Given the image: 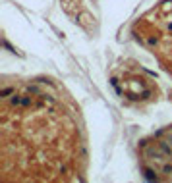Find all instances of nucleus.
Returning <instances> with one entry per match:
<instances>
[{"instance_id":"1","label":"nucleus","mask_w":172,"mask_h":183,"mask_svg":"<svg viewBox=\"0 0 172 183\" xmlns=\"http://www.w3.org/2000/svg\"><path fill=\"white\" fill-rule=\"evenodd\" d=\"M145 177H147L149 181H157V175H155L153 170H145Z\"/></svg>"},{"instance_id":"2","label":"nucleus","mask_w":172,"mask_h":183,"mask_svg":"<svg viewBox=\"0 0 172 183\" xmlns=\"http://www.w3.org/2000/svg\"><path fill=\"white\" fill-rule=\"evenodd\" d=\"M12 93H14V89H10V87H8V89L2 91V97H8V94H12Z\"/></svg>"},{"instance_id":"3","label":"nucleus","mask_w":172,"mask_h":183,"mask_svg":"<svg viewBox=\"0 0 172 183\" xmlns=\"http://www.w3.org/2000/svg\"><path fill=\"white\" fill-rule=\"evenodd\" d=\"M162 170H164V172H166V173H172V166H168V164H164V166H162Z\"/></svg>"}]
</instances>
